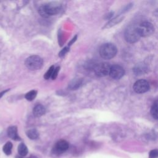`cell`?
<instances>
[{"label":"cell","mask_w":158,"mask_h":158,"mask_svg":"<svg viewBox=\"0 0 158 158\" xmlns=\"http://www.w3.org/2000/svg\"><path fill=\"white\" fill-rule=\"evenodd\" d=\"M69 51V47H65L64 48H63L61 51H60V53H59V56L61 57V58H62V57H64L66 54Z\"/></svg>","instance_id":"obj_23"},{"label":"cell","mask_w":158,"mask_h":158,"mask_svg":"<svg viewBox=\"0 0 158 158\" xmlns=\"http://www.w3.org/2000/svg\"><path fill=\"white\" fill-rule=\"evenodd\" d=\"M27 136L31 139V140H36L39 137V133L37 131V130L33 129H30L29 130L26 132Z\"/></svg>","instance_id":"obj_14"},{"label":"cell","mask_w":158,"mask_h":158,"mask_svg":"<svg viewBox=\"0 0 158 158\" xmlns=\"http://www.w3.org/2000/svg\"><path fill=\"white\" fill-rule=\"evenodd\" d=\"M125 74V71L122 67L119 65H114L111 67L109 75L110 76L116 80L121 79Z\"/></svg>","instance_id":"obj_8"},{"label":"cell","mask_w":158,"mask_h":158,"mask_svg":"<svg viewBox=\"0 0 158 158\" xmlns=\"http://www.w3.org/2000/svg\"><path fill=\"white\" fill-rule=\"evenodd\" d=\"M12 146H13V145H12V143L9 142H7L4 145V147L3 148V151L5 154H6L7 156H9L11 154Z\"/></svg>","instance_id":"obj_17"},{"label":"cell","mask_w":158,"mask_h":158,"mask_svg":"<svg viewBox=\"0 0 158 158\" xmlns=\"http://www.w3.org/2000/svg\"><path fill=\"white\" fill-rule=\"evenodd\" d=\"M59 69H60V67H57L54 68V71L53 72V74H52V75H51V77L53 80H55L56 79V77H58Z\"/></svg>","instance_id":"obj_21"},{"label":"cell","mask_w":158,"mask_h":158,"mask_svg":"<svg viewBox=\"0 0 158 158\" xmlns=\"http://www.w3.org/2000/svg\"><path fill=\"white\" fill-rule=\"evenodd\" d=\"M147 71H148V67L144 64H137L134 68V72L137 75H143L145 73H147Z\"/></svg>","instance_id":"obj_12"},{"label":"cell","mask_w":158,"mask_h":158,"mask_svg":"<svg viewBox=\"0 0 158 158\" xmlns=\"http://www.w3.org/2000/svg\"><path fill=\"white\" fill-rule=\"evenodd\" d=\"M25 64L31 71H36L40 69L43 65V61L41 57L33 55L29 57L26 60Z\"/></svg>","instance_id":"obj_3"},{"label":"cell","mask_w":158,"mask_h":158,"mask_svg":"<svg viewBox=\"0 0 158 158\" xmlns=\"http://www.w3.org/2000/svg\"><path fill=\"white\" fill-rule=\"evenodd\" d=\"M134 90L137 93H144L149 90V84L146 80H139L134 85Z\"/></svg>","instance_id":"obj_7"},{"label":"cell","mask_w":158,"mask_h":158,"mask_svg":"<svg viewBox=\"0 0 158 158\" xmlns=\"http://www.w3.org/2000/svg\"><path fill=\"white\" fill-rule=\"evenodd\" d=\"M149 158H157L158 157V151L157 149H153L149 153Z\"/></svg>","instance_id":"obj_22"},{"label":"cell","mask_w":158,"mask_h":158,"mask_svg":"<svg viewBox=\"0 0 158 158\" xmlns=\"http://www.w3.org/2000/svg\"><path fill=\"white\" fill-rule=\"evenodd\" d=\"M46 112V109L43 105L38 104L36 105L33 110L34 115L36 117H40L45 114Z\"/></svg>","instance_id":"obj_11"},{"label":"cell","mask_w":158,"mask_h":158,"mask_svg":"<svg viewBox=\"0 0 158 158\" xmlns=\"http://www.w3.org/2000/svg\"><path fill=\"white\" fill-rule=\"evenodd\" d=\"M125 39L127 42L130 43H136L140 39V36L139 35L137 26L131 25L126 29L125 31Z\"/></svg>","instance_id":"obj_4"},{"label":"cell","mask_w":158,"mask_h":158,"mask_svg":"<svg viewBox=\"0 0 158 158\" xmlns=\"http://www.w3.org/2000/svg\"><path fill=\"white\" fill-rule=\"evenodd\" d=\"M77 36L76 35V36H75V37H74L73 38V39H72V40L70 42V43H69V46H71V45H72V44L74 43V42H75V41H76V40H77Z\"/></svg>","instance_id":"obj_24"},{"label":"cell","mask_w":158,"mask_h":158,"mask_svg":"<svg viewBox=\"0 0 158 158\" xmlns=\"http://www.w3.org/2000/svg\"><path fill=\"white\" fill-rule=\"evenodd\" d=\"M111 65L107 62H100L94 66V71L98 77H105L109 74Z\"/></svg>","instance_id":"obj_6"},{"label":"cell","mask_w":158,"mask_h":158,"mask_svg":"<svg viewBox=\"0 0 158 158\" xmlns=\"http://www.w3.org/2000/svg\"><path fill=\"white\" fill-rule=\"evenodd\" d=\"M54 66H52L50 67L48 69V70L47 71V72L45 73V74L44 75V79H46V80H48V79H49L50 78H51L52 74H53V72L54 71Z\"/></svg>","instance_id":"obj_20"},{"label":"cell","mask_w":158,"mask_h":158,"mask_svg":"<svg viewBox=\"0 0 158 158\" xmlns=\"http://www.w3.org/2000/svg\"><path fill=\"white\" fill-rule=\"evenodd\" d=\"M139 35L140 37H147L152 35L154 31L153 25L149 22H142L137 26Z\"/></svg>","instance_id":"obj_5"},{"label":"cell","mask_w":158,"mask_h":158,"mask_svg":"<svg viewBox=\"0 0 158 158\" xmlns=\"http://www.w3.org/2000/svg\"><path fill=\"white\" fill-rule=\"evenodd\" d=\"M62 6L58 2H50L41 6L39 9V12L43 17H49L58 14L61 10Z\"/></svg>","instance_id":"obj_1"},{"label":"cell","mask_w":158,"mask_h":158,"mask_svg":"<svg viewBox=\"0 0 158 158\" xmlns=\"http://www.w3.org/2000/svg\"><path fill=\"white\" fill-rule=\"evenodd\" d=\"M123 19V17H116L114 19H113L111 20L108 23H107L106 26L104 27V28H109V27H111L114 26H115L116 24L119 23L120 22H121Z\"/></svg>","instance_id":"obj_16"},{"label":"cell","mask_w":158,"mask_h":158,"mask_svg":"<svg viewBox=\"0 0 158 158\" xmlns=\"http://www.w3.org/2000/svg\"><path fill=\"white\" fill-rule=\"evenodd\" d=\"M82 85V81L80 79H74L70 84L69 88L71 90H77Z\"/></svg>","instance_id":"obj_15"},{"label":"cell","mask_w":158,"mask_h":158,"mask_svg":"<svg viewBox=\"0 0 158 158\" xmlns=\"http://www.w3.org/2000/svg\"><path fill=\"white\" fill-rule=\"evenodd\" d=\"M69 144L66 140H61L56 143L54 147V152L58 154H61L68 149Z\"/></svg>","instance_id":"obj_9"},{"label":"cell","mask_w":158,"mask_h":158,"mask_svg":"<svg viewBox=\"0 0 158 158\" xmlns=\"http://www.w3.org/2000/svg\"><path fill=\"white\" fill-rule=\"evenodd\" d=\"M151 116H153L154 119H155L156 120L157 119L158 114H157V101H156V102L153 103L152 107H151Z\"/></svg>","instance_id":"obj_18"},{"label":"cell","mask_w":158,"mask_h":158,"mask_svg":"<svg viewBox=\"0 0 158 158\" xmlns=\"http://www.w3.org/2000/svg\"><path fill=\"white\" fill-rule=\"evenodd\" d=\"M36 95H37V92L36 90H31V91L28 92L26 94L25 98H26V99L27 100L31 102V101H33L36 98Z\"/></svg>","instance_id":"obj_19"},{"label":"cell","mask_w":158,"mask_h":158,"mask_svg":"<svg viewBox=\"0 0 158 158\" xmlns=\"http://www.w3.org/2000/svg\"><path fill=\"white\" fill-rule=\"evenodd\" d=\"M8 135L9 138L16 141H18L21 140L17 133V128L16 126H11L8 129Z\"/></svg>","instance_id":"obj_10"},{"label":"cell","mask_w":158,"mask_h":158,"mask_svg":"<svg viewBox=\"0 0 158 158\" xmlns=\"http://www.w3.org/2000/svg\"><path fill=\"white\" fill-rule=\"evenodd\" d=\"M18 153L21 157H25L28 154V148L27 146L24 143H21L18 147Z\"/></svg>","instance_id":"obj_13"},{"label":"cell","mask_w":158,"mask_h":158,"mask_svg":"<svg viewBox=\"0 0 158 158\" xmlns=\"http://www.w3.org/2000/svg\"><path fill=\"white\" fill-rule=\"evenodd\" d=\"M117 53L116 46L112 43H105L101 46L99 49V54L104 59H111L115 57Z\"/></svg>","instance_id":"obj_2"},{"label":"cell","mask_w":158,"mask_h":158,"mask_svg":"<svg viewBox=\"0 0 158 158\" xmlns=\"http://www.w3.org/2000/svg\"><path fill=\"white\" fill-rule=\"evenodd\" d=\"M6 92H7V91H4V92H1V93H0V98H1L2 96H3L4 94V93H5Z\"/></svg>","instance_id":"obj_25"}]
</instances>
